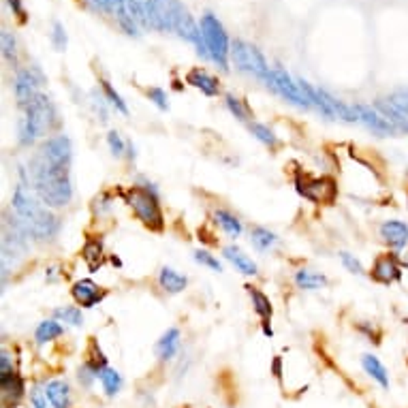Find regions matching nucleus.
I'll return each instance as SVG.
<instances>
[{
    "label": "nucleus",
    "mask_w": 408,
    "mask_h": 408,
    "mask_svg": "<svg viewBox=\"0 0 408 408\" xmlns=\"http://www.w3.org/2000/svg\"><path fill=\"white\" fill-rule=\"evenodd\" d=\"M0 391H3V404L5 408H13L22 402L24 393H26V385L24 379L17 370H11V372L0 374Z\"/></svg>",
    "instance_id": "nucleus-14"
},
{
    "label": "nucleus",
    "mask_w": 408,
    "mask_h": 408,
    "mask_svg": "<svg viewBox=\"0 0 408 408\" xmlns=\"http://www.w3.org/2000/svg\"><path fill=\"white\" fill-rule=\"evenodd\" d=\"M24 118L20 120L17 133H20V143L22 145H32L39 137L52 133L58 126V114L54 103L41 92L26 109Z\"/></svg>",
    "instance_id": "nucleus-4"
},
{
    "label": "nucleus",
    "mask_w": 408,
    "mask_h": 408,
    "mask_svg": "<svg viewBox=\"0 0 408 408\" xmlns=\"http://www.w3.org/2000/svg\"><path fill=\"white\" fill-rule=\"evenodd\" d=\"M107 143H109V150H111V154H114V156H122L124 150H126V143L122 141V137L116 131H111L107 135Z\"/></svg>",
    "instance_id": "nucleus-38"
},
{
    "label": "nucleus",
    "mask_w": 408,
    "mask_h": 408,
    "mask_svg": "<svg viewBox=\"0 0 408 408\" xmlns=\"http://www.w3.org/2000/svg\"><path fill=\"white\" fill-rule=\"evenodd\" d=\"M250 133L258 139V141H263L265 145H270V147H274L276 143H278V139H276V135L272 133V129H268L265 124H258V122H250Z\"/></svg>",
    "instance_id": "nucleus-34"
},
{
    "label": "nucleus",
    "mask_w": 408,
    "mask_h": 408,
    "mask_svg": "<svg viewBox=\"0 0 408 408\" xmlns=\"http://www.w3.org/2000/svg\"><path fill=\"white\" fill-rule=\"evenodd\" d=\"M225 256L229 258V261L242 272V274H246V276H254L256 274V265H254V261L248 256V254H244L238 246H227L225 248Z\"/></svg>",
    "instance_id": "nucleus-24"
},
{
    "label": "nucleus",
    "mask_w": 408,
    "mask_h": 408,
    "mask_svg": "<svg viewBox=\"0 0 408 408\" xmlns=\"http://www.w3.org/2000/svg\"><path fill=\"white\" fill-rule=\"evenodd\" d=\"M340 258H342V263H344V268H347L349 272H353V274H357V276H361V274H363V268H361V263L357 261V258H355L353 254H349V252H342V254H340Z\"/></svg>",
    "instance_id": "nucleus-43"
},
{
    "label": "nucleus",
    "mask_w": 408,
    "mask_h": 408,
    "mask_svg": "<svg viewBox=\"0 0 408 408\" xmlns=\"http://www.w3.org/2000/svg\"><path fill=\"white\" fill-rule=\"evenodd\" d=\"M88 3L96 11H105V13H114V9H116V0H88Z\"/></svg>",
    "instance_id": "nucleus-45"
},
{
    "label": "nucleus",
    "mask_w": 408,
    "mask_h": 408,
    "mask_svg": "<svg viewBox=\"0 0 408 408\" xmlns=\"http://www.w3.org/2000/svg\"><path fill=\"white\" fill-rule=\"evenodd\" d=\"M99 381H101V385H103V389H105V393L109 398L118 395V391L122 389V377H120V372H118V370H114V367H109V365L101 370Z\"/></svg>",
    "instance_id": "nucleus-27"
},
{
    "label": "nucleus",
    "mask_w": 408,
    "mask_h": 408,
    "mask_svg": "<svg viewBox=\"0 0 408 408\" xmlns=\"http://www.w3.org/2000/svg\"><path fill=\"white\" fill-rule=\"evenodd\" d=\"M272 372H274L276 379H282V359H280V357L274 359V363H272Z\"/></svg>",
    "instance_id": "nucleus-49"
},
{
    "label": "nucleus",
    "mask_w": 408,
    "mask_h": 408,
    "mask_svg": "<svg viewBox=\"0 0 408 408\" xmlns=\"http://www.w3.org/2000/svg\"><path fill=\"white\" fill-rule=\"evenodd\" d=\"M389 101H391L398 109H402L404 114L408 116V88H400V90H395V92L389 96Z\"/></svg>",
    "instance_id": "nucleus-42"
},
{
    "label": "nucleus",
    "mask_w": 408,
    "mask_h": 408,
    "mask_svg": "<svg viewBox=\"0 0 408 408\" xmlns=\"http://www.w3.org/2000/svg\"><path fill=\"white\" fill-rule=\"evenodd\" d=\"M361 365H363V370H365V374L372 377L383 389L389 387V374H387L385 365L379 361V357H374V355H363V357H361Z\"/></svg>",
    "instance_id": "nucleus-23"
},
{
    "label": "nucleus",
    "mask_w": 408,
    "mask_h": 408,
    "mask_svg": "<svg viewBox=\"0 0 408 408\" xmlns=\"http://www.w3.org/2000/svg\"><path fill=\"white\" fill-rule=\"evenodd\" d=\"M39 156L54 165V167H71V156H73V147H71V139L64 135H56L50 137L39 150Z\"/></svg>",
    "instance_id": "nucleus-12"
},
{
    "label": "nucleus",
    "mask_w": 408,
    "mask_h": 408,
    "mask_svg": "<svg viewBox=\"0 0 408 408\" xmlns=\"http://www.w3.org/2000/svg\"><path fill=\"white\" fill-rule=\"evenodd\" d=\"M30 177L34 193L48 207H62L73 197V184L66 167H54L39 154L30 161Z\"/></svg>",
    "instance_id": "nucleus-2"
},
{
    "label": "nucleus",
    "mask_w": 408,
    "mask_h": 408,
    "mask_svg": "<svg viewBox=\"0 0 408 408\" xmlns=\"http://www.w3.org/2000/svg\"><path fill=\"white\" fill-rule=\"evenodd\" d=\"M214 218H216V222L222 227V231H225L227 235L238 238L242 233V222L233 214H229L227 210H216Z\"/></svg>",
    "instance_id": "nucleus-30"
},
{
    "label": "nucleus",
    "mask_w": 408,
    "mask_h": 408,
    "mask_svg": "<svg viewBox=\"0 0 408 408\" xmlns=\"http://www.w3.org/2000/svg\"><path fill=\"white\" fill-rule=\"evenodd\" d=\"M48 393H45V389H41V387H32L30 389V404H32V408H48Z\"/></svg>",
    "instance_id": "nucleus-41"
},
{
    "label": "nucleus",
    "mask_w": 408,
    "mask_h": 408,
    "mask_svg": "<svg viewBox=\"0 0 408 408\" xmlns=\"http://www.w3.org/2000/svg\"><path fill=\"white\" fill-rule=\"evenodd\" d=\"M187 82L193 86V88H197V90H201L205 96H216L218 94V80L216 78H212L207 71H203V68H193L189 75H187Z\"/></svg>",
    "instance_id": "nucleus-21"
},
{
    "label": "nucleus",
    "mask_w": 408,
    "mask_h": 408,
    "mask_svg": "<svg viewBox=\"0 0 408 408\" xmlns=\"http://www.w3.org/2000/svg\"><path fill=\"white\" fill-rule=\"evenodd\" d=\"M231 58L240 71L248 73V75H252L256 80H261L263 84L268 82L272 68H270L268 60L263 58V54L254 45H250L246 41H233L231 43Z\"/></svg>",
    "instance_id": "nucleus-7"
},
{
    "label": "nucleus",
    "mask_w": 408,
    "mask_h": 408,
    "mask_svg": "<svg viewBox=\"0 0 408 408\" xmlns=\"http://www.w3.org/2000/svg\"><path fill=\"white\" fill-rule=\"evenodd\" d=\"M246 289H248V295H250V300H252L254 312L261 316V321H263V333L272 338L274 331L270 327V321H272V302H270V298H268L265 293L258 291V289H254V286H246Z\"/></svg>",
    "instance_id": "nucleus-18"
},
{
    "label": "nucleus",
    "mask_w": 408,
    "mask_h": 408,
    "mask_svg": "<svg viewBox=\"0 0 408 408\" xmlns=\"http://www.w3.org/2000/svg\"><path fill=\"white\" fill-rule=\"evenodd\" d=\"M82 256H84L86 265L90 268V272H96V270L103 265V258H105V254H103V244H101L99 240H88V242L84 244Z\"/></svg>",
    "instance_id": "nucleus-26"
},
{
    "label": "nucleus",
    "mask_w": 408,
    "mask_h": 408,
    "mask_svg": "<svg viewBox=\"0 0 408 408\" xmlns=\"http://www.w3.org/2000/svg\"><path fill=\"white\" fill-rule=\"evenodd\" d=\"M13 212L15 216L24 222V227L30 231V235L34 240H54L60 231V220L48 210L43 207L39 201H36L28 191L24 184L15 189L13 199H11Z\"/></svg>",
    "instance_id": "nucleus-3"
},
{
    "label": "nucleus",
    "mask_w": 408,
    "mask_h": 408,
    "mask_svg": "<svg viewBox=\"0 0 408 408\" xmlns=\"http://www.w3.org/2000/svg\"><path fill=\"white\" fill-rule=\"evenodd\" d=\"M101 86H103V92H105V96L109 99V103L114 105V107L120 111V114H124V116H126V114H129V107H126V103L122 101V96L114 90V86H111L109 82H105V80L101 82Z\"/></svg>",
    "instance_id": "nucleus-35"
},
{
    "label": "nucleus",
    "mask_w": 408,
    "mask_h": 408,
    "mask_svg": "<svg viewBox=\"0 0 408 408\" xmlns=\"http://www.w3.org/2000/svg\"><path fill=\"white\" fill-rule=\"evenodd\" d=\"M159 282H161V289L167 291V293H180L187 289V276L177 274L175 270L171 268H163L161 270V276H159Z\"/></svg>",
    "instance_id": "nucleus-25"
},
{
    "label": "nucleus",
    "mask_w": 408,
    "mask_h": 408,
    "mask_svg": "<svg viewBox=\"0 0 408 408\" xmlns=\"http://www.w3.org/2000/svg\"><path fill=\"white\" fill-rule=\"evenodd\" d=\"M124 201L129 203V207L135 212V216L143 222V225L150 231H163L165 227V218H163V210L159 205V197L156 191L143 187H131L126 193H122Z\"/></svg>",
    "instance_id": "nucleus-5"
},
{
    "label": "nucleus",
    "mask_w": 408,
    "mask_h": 408,
    "mask_svg": "<svg viewBox=\"0 0 408 408\" xmlns=\"http://www.w3.org/2000/svg\"><path fill=\"white\" fill-rule=\"evenodd\" d=\"M43 84V75L39 68H22L17 71L15 75V84H13V90H15V99H17V105L20 107H28L36 96H39V86Z\"/></svg>",
    "instance_id": "nucleus-11"
},
{
    "label": "nucleus",
    "mask_w": 408,
    "mask_h": 408,
    "mask_svg": "<svg viewBox=\"0 0 408 408\" xmlns=\"http://www.w3.org/2000/svg\"><path fill=\"white\" fill-rule=\"evenodd\" d=\"M357 111V118L359 122H363L367 129H372L377 135L387 137V135H398V129L381 114L377 107H370V105H355Z\"/></svg>",
    "instance_id": "nucleus-13"
},
{
    "label": "nucleus",
    "mask_w": 408,
    "mask_h": 408,
    "mask_svg": "<svg viewBox=\"0 0 408 408\" xmlns=\"http://www.w3.org/2000/svg\"><path fill=\"white\" fill-rule=\"evenodd\" d=\"M111 199H109V195H99L96 199H94V212H99V216H101V210H109L111 207V203H109Z\"/></svg>",
    "instance_id": "nucleus-47"
},
{
    "label": "nucleus",
    "mask_w": 408,
    "mask_h": 408,
    "mask_svg": "<svg viewBox=\"0 0 408 408\" xmlns=\"http://www.w3.org/2000/svg\"><path fill=\"white\" fill-rule=\"evenodd\" d=\"M195 261L197 263H201V265H205V268H210V270H214V272H222V268H220V263H218V258H214L210 252H205V250H197L195 252Z\"/></svg>",
    "instance_id": "nucleus-40"
},
{
    "label": "nucleus",
    "mask_w": 408,
    "mask_h": 408,
    "mask_svg": "<svg viewBox=\"0 0 408 408\" xmlns=\"http://www.w3.org/2000/svg\"><path fill=\"white\" fill-rule=\"evenodd\" d=\"M177 349H180V331L175 327H171L163 333V338L159 340L156 355H159L161 361H169L177 353Z\"/></svg>",
    "instance_id": "nucleus-22"
},
{
    "label": "nucleus",
    "mask_w": 408,
    "mask_h": 408,
    "mask_svg": "<svg viewBox=\"0 0 408 408\" xmlns=\"http://www.w3.org/2000/svg\"><path fill=\"white\" fill-rule=\"evenodd\" d=\"M372 278L381 284H391L402 278V270L395 254H381L372 268Z\"/></svg>",
    "instance_id": "nucleus-16"
},
{
    "label": "nucleus",
    "mask_w": 408,
    "mask_h": 408,
    "mask_svg": "<svg viewBox=\"0 0 408 408\" xmlns=\"http://www.w3.org/2000/svg\"><path fill=\"white\" fill-rule=\"evenodd\" d=\"M7 5L11 7L13 15H17V20H20L22 24L28 20V15H26V9H24V5H22V0H7Z\"/></svg>",
    "instance_id": "nucleus-46"
},
{
    "label": "nucleus",
    "mask_w": 408,
    "mask_h": 408,
    "mask_svg": "<svg viewBox=\"0 0 408 408\" xmlns=\"http://www.w3.org/2000/svg\"><path fill=\"white\" fill-rule=\"evenodd\" d=\"M295 282H298L300 289L304 291H314V289H321L327 284V278L312 272V270H300L298 274H295Z\"/></svg>",
    "instance_id": "nucleus-29"
},
{
    "label": "nucleus",
    "mask_w": 408,
    "mask_h": 408,
    "mask_svg": "<svg viewBox=\"0 0 408 408\" xmlns=\"http://www.w3.org/2000/svg\"><path fill=\"white\" fill-rule=\"evenodd\" d=\"M64 333V329H62V325L58 323V321H43L39 327H36V333H34V338H36V342L39 344H45V342H50V340H54V338H60Z\"/></svg>",
    "instance_id": "nucleus-28"
},
{
    "label": "nucleus",
    "mask_w": 408,
    "mask_h": 408,
    "mask_svg": "<svg viewBox=\"0 0 408 408\" xmlns=\"http://www.w3.org/2000/svg\"><path fill=\"white\" fill-rule=\"evenodd\" d=\"M45 393H48V400L52 404V408H71V387L66 381H50L45 385Z\"/></svg>",
    "instance_id": "nucleus-20"
},
{
    "label": "nucleus",
    "mask_w": 408,
    "mask_h": 408,
    "mask_svg": "<svg viewBox=\"0 0 408 408\" xmlns=\"http://www.w3.org/2000/svg\"><path fill=\"white\" fill-rule=\"evenodd\" d=\"M99 374H101V370H99V367H94L90 361H84L82 367H80V372H78V379H80V383L88 389V387H92V383L99 379Z\"/></svg>",
    "instance_id": "nucleus-36"
},
{
    "label": "nucleus",
    "mask_w": 408,
    "mask_h": 408,
    "mask_svg": "<svg viewBox=\"0 0 408 408\" xmlns=\"http://www.w3.org/2000/svg\"><path fill=\"white\" fill-rule=\"evenodd\" d=\"M147 96H150V101H154V105H159L161 109H167V107H169L167 94H165V90H161V88H150V90H147Z\"/></svg>",
    "instance_id": "nucleus-44"
},
{
    "label": "nucleus",
    "mask_w": 408,
    "mask_h": 408,
    "mask_svg": "<svg viewBox=\"0 0 408 408\" xmlns=\"http://www.w3.org/2000/svg\"><path fill=\"white\" fill-rule=\"evenodd\" d=\"M381 238L391 248H404L408 244V225L402 220H385L381 225Z\"/></svg>",
    "instance_id": "nucleus-17"
},
{
    "label": "nucleus",
    "mask_w": 408,
    "mask_h": 408,
    "mask_svg": "<svg viewBox=\"0 0 408 408\" xmlns=\"http://www.w3.org/2000/svg\"><path fill=\"white\" fill-rule=\"evenodd\" d=\"M71 295L82 308H92L105 298V291L99 284H94L92 280H78L71 289Z\"/></svg>",
    "instance_id": "nucleus-15"
},
{
    "label": "nucleus",
    "mask_w": 408,
    "mask_h": 408,
    "mask_svg": "<svg viewBox=\"0 0 408 408\" xmlns=\"http://www.w3.org/2000/svg\"><path fill=\"white\" fill-rule=\"evenodd\" d=\"M52 43L58 52H64L66 50V32H64V26L60 22H54V32H52Z\"/></svg>",
    "instance_id": "nucleus-39"
},
{
    "label": "nucleus",
    "mask_w": 408,
    "mask_h": 408,
    "mask_svg": "<svg viewBox=\"0 0 408 408\" xmlns=\"http://www.w3.org/2000/svg\"><path fill=\"white\" fill-rule=\"evenodd\" d=\"M56 319L62 321V323H68L73 327H80L84 323V316H82V310L75 308V306H64V308H58L56 312Z\"/></svg>",
    "instance_id": "nucleus-33"
},
{
    "label": "nucleus",
    "mask_w": 408,
    "mask_h": 408,
    "mask_svg": "<svg viewBox=\"0 0 408 408\" xmlns=\"http://www.w3.org/2000/svg\"><path fill=\"white\" fill-rule=\"evenodd\" d=\"M295 189L312 203H333L338 197V187L331 177H310L300 173L295 180Z\"/></svg>",
    "instance_id": "nucleus-8"
},
{
    "label": "nucleus",
    "mask_w": 408,
    "mask_h": 408,
    "mask_svg": "<svg viewBox=\"0 0 408 408\" xmlns=\"http://www.w3.org/2000/svg\"><path fill=\"white\" fill-rule=\"evenodd\" d=\"M145 3L147 0H116V20L118 26L131 34V36H139L141 28L145 26Z\"/></svg>",
    "instance_id": "nucleus-10"
},
{
    "label": "nucleus",
    "mask_w": 408,
    "mask_h": 408,
    "mask_svg": "<svg viewBox=\"0 0 408 408\" xmlns=\"http://www.w3.org/2000/svg\"><path fill=\"white\" fill-rule=\"evenodd\" d=\"M201 36H203V43L207 50V56L212 62H216L220 68H229V56H231V43H229V36L222 28V24L218 22L216 15L205 13L201 17Z\"/></svg>",
    "instance_id": "nucleus-6"
},
{
    "label": "nucleus",
    "mask_w": 408,
    "mask_h": 408,
    "mask_svg": "<svg viewBox=\"0 0 408 408\" xmlns=\"http://www.w3.org/2000/svg\"><path fill=\"white\" fill-rule=\"evenodd\" d=\"M145 26L159 32H175L180 39L193 43L203 58H210L201 36V28L195 24L193 15L180 0H147Z\"/></svg>",
    "instance_id": "nucleus-1"
},
{
    "label": "nucleus",
    "mask_w": 408,
    "mask_h": 408,
    "mask_svg": "<svg viewBox=\"0 0 408 408\" xmlns=\"http://www.w3.org/2000/svg\"><path fill=\"white\" fill-rule=\"evenodd\" d=\"M225 103H227V107H229V111L231 114L238 118V120H248V109H246V105H244V101H240L238 96H233V94H227V99H225Z\"/></svg>",
    "instance_id": "nucleus-37"
},
{
    "label": "nucleus",
    "mask_w": 408,
    "mask_h": 408,
    "mask_svg": "<svg viewBox=\"0 0 408 408\" xmlns=\"http://www.w3.org/2000/svg\"><path fill=\"white\" fill-rule=\"evenodd\" d=\"M0 48H3L5 60L11 62V64H15V60H17V43H15L13 32L3 30V34H0Z\"/></svg>",
    "instance_id": "nucleus-32"
},
{
    "label": "nucleus",
    "mask_w": 408,
    "mask_h": 408,
    "mask_svg": "<svg viewBox=\"0 0 408 408\" xmlns=\"http://www.w3.org/2000/svg\"><path fill=\"white\" fill-rule=\"evenodd\" d=\"M265 86H268L274 94L282 96L284 101H289V103H293V105H298V107H302V109H310L308 96L302 92L300 84L295 82L284 68H280V66L272 68V73H270V78H268Z\"/></svg>",
    "instance_id": "nucleus-9"
},
{
    "label": "nucleus",
    "mask_w": 408,
    "mask_h": 408,
    "mask_svg": "<svg viewBox=\"0 0 408 408\" xmlns=\"http://www.w3.org/2000/svg\"><path fill=\"white\" fill-rule=\"evenodd\" d=\"M13 365H11V357L7 351L0 353V374H5V372H11Z\"/></svg>",
    "instance_id": "nucleus-48"
},
{
    "label": "nucleus",
    "mask_w": 408,
    "mask_h": 408,
    "mask_svg": "<svg viewBox=\"0 0 408 408\" xmlns=\"http://www.w3.org/2000/svg\"><path fill=\"white\" fill-rule=\"evenodd\" d=\"M250 238H252L254 248H258V250H268V248H272L276 244V235L270 229H265V227H254Z\"/></svg>",
    "instance_id": "nucleus-31"
},
{
    "label": "nucleus",
    "mask_w": 408,
    "mask_h": 408,
    "mask_svg": "<svg viewBox=\"0 0 408 408\" xmlns=\"http://www.w3.org/2000/svg\"><path fill=\"white\" fill-rule=\"evenodd\" d=\"M374 107L398 129V133H408V116L404 114L402 109H398L389 99H379L374 103Z\"/></svg>",
    "instance_id": "nucleus-19"
}]
</instances>
